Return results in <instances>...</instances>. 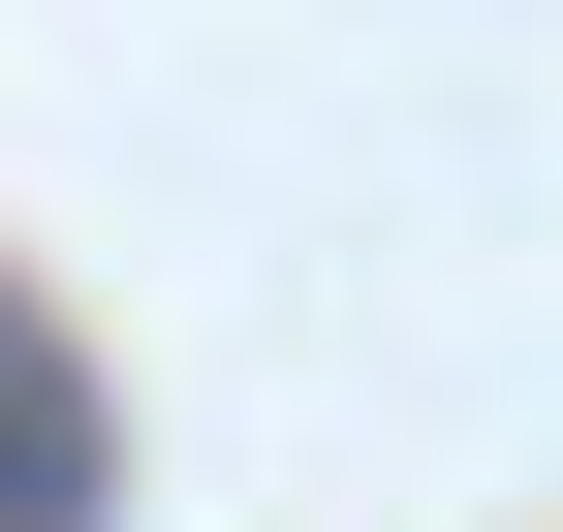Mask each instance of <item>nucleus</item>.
Returning a JSON list of instances; mask_svg holds the SVG:
<instances>
[{
    "mask_svg": "<svg viewBox=\"0 0 563 532\" xmlns=\"http://www.w3.org/2000/svg\"><path fill=\"white\" fill-rule=\"evenodd\" d=\"M0 532H95V376H63L32 282H0Z\"/></svg>",
    "mask_w": 563,
    "mask_h": 532,
    "instance_id": "1",
    "label": "nucleus"
}]
</instances>
